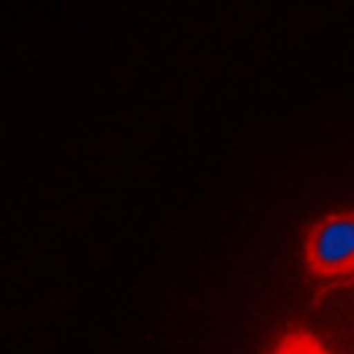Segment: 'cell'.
Returning <instances> with one entry per match:
<instances>
[{"label": "cell", "mask_w": 354, "mask_h": 354, "mask_svg": "<svg viewBox=\"0 0 354 354\" xmlns=\"http://www.w3.org/2000/svg\"><path fill=\"white\" fill-rule=\"evenodd\" d=\"M304 266L312 279L326 283L318 296L354 277V209L330 211L304 231Z\"/></svg>", "instance_id": "6da1fadb"}, {"label": "cell", "mask_w": 354, "mask_h": 354, "mask_svg": "<svg viewBox=\"0 0 354 354\" xmlns=\"http://www.w3.org/2000/svg\"><path fill=\"white\" fill-rule=\"evenodd\" d=\"M270 354H332L324 342L308 328L294 326L279 334Z\"/></svg>", "instance_id": "7a4b0ae2"}, {"label": "cell", "mask_w": 354, "mask_h": 354, "mask_svg": "<svg viewBox=\"0 0 354 354\" xmlns=\"http://www.w3.org/2000/svg\"><path fill=\"white\" fill-rule=\"evenodd\" d=\"M344 286H351V288H354V277H348V279L340 281V283H338V286H334L332 290H338V288H344Z\"/></svg>", "instance_id": "3957f363"}]
</instances>
